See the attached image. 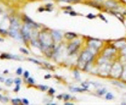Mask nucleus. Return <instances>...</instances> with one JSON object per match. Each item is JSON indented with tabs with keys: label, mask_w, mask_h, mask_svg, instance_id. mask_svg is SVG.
Segmentation results:
<instances>
[{
	"label": "nucleus",
	"mask_w": 126,
	"mask_h": 105,
	"mask_svg": "<svg viewBox=\"0 0 126 105\" xmlns=\"http://www.w3.org/2000/svg\"><path fill=\"white\" fill-rule=\"evenodd\" d=\"M93 52L90 51V50H84L81 53L80 56H79V59H78V62L80 63H83L84 64V69L87 67V66L88 64L91 63L93 60Z\"/></svg>",
	"instance_id": "1"
},
{
	"label": "nucleus",
	"mask_w": 126,
	"mask_h": 105,
	"mask_svg": "<svg viewBox=\"0 0 126 105\" xmlns=\"http://www.w3.org/2000/svg\"><path fill=\"white\" fill-rule=\"evenodd\" d=\"M122 72H123V66H122L120 62L115 61L112 65V67L110 69V76H113L115 79L120 78Z\"/></svg>",
	"instance_id": "2"
},
{
	"label": "nucleus",
	"mask_w": 126,
	"mask_h": 105,
	"mask_svg": "<svg viewBox=\"0 0 126 105\" xmlns=\"http://www.w3.org/2000/svg\"><path fill=\"white\" fill-rule=\"evenodd\" d=\"M80 44H81L80 40H76V41L72 42L67 47L69 55H72V54L76 53L78 51V50L79 49V47H80Z\"/></svg>",
	"instance_id": "3"
},
{
	"label": "nucleus",
	"mask_w": 126,
	"mask_h": 105,
	"mask_svg": "<svg viewBox=\"0 0 126 105\" xmlns=\"http://www.w3.org/2000/svg\"><path fill=\"white\" fill-rule=\"evenodd\" d=\"M22 36L24 38V40H29L31 38V33H30V28L29 25H24L21 30Z\"/></svg>",
	"instance_id": "4"
},
{
	"label": "nucleus",
	"mask_w": 126,
	"mask_h": 105,
	"mask_svg": "<svg viewBox=\"0 0 126 105\" xmlns=\"http://www.w3.org/2000/svg\"><path fill=\"white\" fill-rule=\"evenodd\" d=\"M51 37H52V39L56 42L61 41L62 39V34H61V32H59L58 30H52L51 31Z\"/></svg>",
	"instance_id": "5"
},
{
	"label": "nucleus",
	"mask_w": 126,
	"mask_h": 105,
	"mask_svg": "<svg viewBox=\"0 0 126 105\" xmlns=\"http://www.w3.org/2000/svg\"><path fill=\"white\" fill-rule=\"evenodd\" d=\"M105 7H107L108 9H116L118 8V3L115 1H113V0H109V1H106L104 3Z\"/></svg>",
	"instance_id": "6"
},
{
	"label": "nucleus",
	"mask_w": 126,
	"mask_h": 105,
	"mask_svg": "<svg viewBox=\"0 0 126 105\" xmlns=\"http://www.w3.org/2000/svg\"><path fill=\"white\" fill-rule=\"evenodd\" d=\"M24 21L26 22V24H27V25H29V26H30V27L34 28V29H37V28L39 27V25H38V24H36L35 22H34L32 19H30V18L28 17V16L24 15Z\"/></svg>",
	"instance_id": "7"
},
{
	"label": "nucleus",
	"mask_w": 126,
	"mask_h": 105,
	"mask_svg": "<svg viewBox=\"0 0 126 105\" xmlns=\"http://www.w3.org/2000/svg\"><path fill=\"white\" fill-rule=\"evenodd\" d=\"M87 4L92 6V7L95 8V9H102V8H103V6L99 3L98 1H91V2H89Z\"/></svg>",
	"instance_id": "8"
},
{
	"label": "nucleus",
	"mask_w": 126,
	"mask_h": 105,
	"mask_svg": "<svg viewBox=\"0 0 126 105\" xmlns=\"http://www.w3.org/2000/svg\"><path fill=\"white\" fill-rule=\"evenodd\" d=\"M9 35H10L11 37H13V38H15V39H19V34H18V30L17 29L10 28Z\"/></svg>",
	"instance_id": "9"
},
{
	"label": "nucleus",
	"mask_w": 126,
	"mask_h": 105,
	"mask_svg": "<svg viewBox=\"0 0 126 105\" xmlns=\"http://www.w3.org/2000/svg\"><path fill=\"white\" fill-rule=\"evenodd\" d=\"M65 37L67 40H73L78 37V35H77L76 33H72V32H66V33L65 34Z\"/></svg>",
	"instance_id": "10"
},
{
	"label": "nucleus",
	"mask_w": 126,
	"mask_h": 105,
	"mask_svg": "<svg viewBox=\"0 0 126 105\" xmlns=\"http://www.w3.org/2000/svg\"><path fill=\"white\" fill-rule=\"evenodd\" d=\"M70 90L73 92H82L87 91L85 88H70Z\"/></svg>",
	"instance_id": "11"
},
{
	"label": "nucleus",
	"mask_w": 126,
	"mask_h": 105,
	"mask_svg": "<svg viewBox=\"0 0 126 105\" xmlns=\"http://www.w3.org/2000/svg\"><path fill=\"white\" fill-rule=\"evenodd\" d=\"M107 92V89H105V88H98L97 91V95L99 96H102V95H105Z\"/></svg>",
	"instance_id": "12"
},
{
	"label": "nucleus",
	"mask_w": 126,
	"mask_h": 105,
	"mask_svg": "<svg viewBox=\"0 0 126 105\" xmlns=\"http://www.w3.org/2000/svg\"><path fill=\"white\" fill-rule=\"evenodd\" d=\"M113 98H114V96H113V93H111V92H106V94H105V99L113 100Z\"/></svg>",
	"instance_id": "13"
},
{
	"label": "nucleus",
	"mask_w": 126,
	"mask_h": 105,
	"mask_svg": "<svg viewBox=\"0 0 126 105\" xmlns=\"http://www.w3.org/2000/svg\"><path fill=\"white\" fill-rule=\"evenodd\" d=\"M111 83L113 84V85H115V86H117V87H119V88H125V86L124 85V84H122V82H117V81H112Z\"/></svg>",
	"instance_id": "14"
},
{
	"label": "nucleus",
	"mask_w": 126,
	"mask_h": 105,
	"mask_svg": "<svg viewBox=\"0 0 126 105\" xmlns=\"http://www.w3.org/2000/svg\"><path fill=\"white\" fill-rule=\"evenodd\" d=\"M1 58H7V59H13L12 55H8V54H3L1 56Z\"/></svg>",
	"instance_id": "15"
},
{
	"label": "nucleus",
	"mask_w": 126,
	"mask_h": 105,
	"mask_svg": "<svg viewBox=\"0 0 126 105\" xmlns=\"http://www.w3.org/2000/svg\"><path fill=\"white\" fill-rule=\"evenodd\" d=\"M12 83H13V80L11 79V78H9V79L5 80V84L8 86H10L12 85Z\"/></svg>",
	"instance_id": "16"
},
{
	"label": "nucleus",
	"mask_w": 126,
	"mask_h": 105,
	"mask_svg": "<svg viewBox=\"0 0 126 105\" xmlns=\"http://www.w3.org/2000/svg\"><path fill=\"white\" fill-rule=\"evenodd\" d=\"M97 16L96 15H93V14H88V15H87V19H95Z\"/></svg>",
	"instance_id": "17"
},
{
	"label": "nucleus",
	"mask_w": 126,
	"mask_h": 105,
	"mask_svg": "<svg viewBox=\"0 0 126 105\" xmlns=\"http://www.w3.org/2000/svg\"><path fill=\"white\" fill-rule=\"evenodd\" d=\"M74 74H75V77H76L77 79H80V75H79V71H78V70L74 71Z\"/></svg>",
	"instance_id": "18"
},
{
	"label": "nucleus",
	"mask_w": 126,
	"mask_h": 105,
	"mask_svg": "<svg viewBox=\"0 0 126 105\" xmlns=\"http://www.w3.org/2000/svg\"><path fill=\"white\" fill-rule=\"evenodd\" d=\"M72 98L69 94H65V95H63V99H64L65 101H67V100H69L70 98Z\"/></svg>",
	"instance_id": "19"
},
{
	"label": "nucleus",
	"mask_w": 126,
	"mask_h": 105,
	"mask_svg": "<svg viewBox=\"0 0 126 105\" xmlns=\"http://www.w3.org/2000/svg\"><path fill=\"white\" fill-rule=\"evenodd\" d=\"M39 88H40V89H41L42 91L48 90V87L47 86H44V85H40L39 86Z\"/></svg>",
	"instance_id": "20"
},
{
	"label": "nucleus",
	"mask_w": 126,
	"mask_h": 105,
	"mask_svg": "<svg viewBox=\"0 0 126 105\" xmlns=\"http://www.w3.org/2000/svg\"><path fill=\"white\" fill-rule=\"evenodd\" d=\"M82 86L83 87V88H85L86 90H87V89H88L89 83H88V82H87V83H85V82H82Z\"/></svg>",
	"instance_id": "21"
},
{
	"label": "nucleus",
	"mask_w": 126,
	"mask_h": 105,
	"mask_svg": "<svg viewBox=\"0 0 126 105\" xmlns=\"http://www.w3.org/2000/svg\"><path fill=\"white\" fill-rule=\"evenodd\" d=\"M12 103H13L14 104H19L20 103V100L19 98H15V99H12Z\"/></svg>",
	"instance_id": "22"
},
{
	"label": "nucleus",
	"mask_w": 126,
	"mask_h": 105,
	"mask_svg": "<svg viewBox=\"0 0 126 105\" xmlns=\"http://www.w3.org/2000/svg\"><path fill=\"white\" fill-rule=\"evenodd\" d=\"M62 2H66V3H76L78 0H61Z\"/></svg>",
	"instance_id": "23"
},
{
	"label": "nucleus",
	"mask_w": 126,
	"mask_h": 105,
	"mask_svg": "<svg viewBox=\"0 0 126 105\" xmlns=\"http://www.w3.org/2000/svg\"><path fill=\"white\" fill-rule=\"evenodd\" d=\"M29 60H30V61L34 62V63H35V64H40V62L39 61V60H34V59H32V58H29Z\"/></svg>",
	"instance_id": "24"
},
{
	"label": "nucleus",
	"mask_w": 126,
	"mask_h": 105,
	"mask_svg": "<svg viewBox=\"0 0 126 105\" xmlns=\"http://www.w3.org/2000/svg\"><path fill=\"white\" fill-rule=\"evenodd\" d=\"M15 83L16 85H19V84L21 83V79H20V78H16L15 80Z\"/></svg>",
	"instance_id": "25"
},
{
	"label": "nucleus",
	"mask_w": 126,
	"mask_h": 105,
	"mask_svg": "<svg viewBox=\"0 0 126 105\" xmlns=\"http://www.w3.org/2000/svg\"><path fill=\"white\" fill-rule=\"evenodd\" d=\"M0 101H2V102L5 103L8 101V98H4V97H3L2 95H0Z\"/></svg>",
	"instance_id": "26"
},
{
	"label": "nucleus",
	"mask_w": 126,
	"mask_h": 105,
	"mask_svg": "<svg viewBox=\"0 0 126 105\" xmlns=\"http://www.w3.org/2000/svg\"><path fill=\"white\" fill-rule=\"evenodd\" d=\"M28 82L30 83V84H34V80L32 77H29V78H28Z\"/></svg>",
	"instance_id": "27"
},
{
	"label": "nucleus",
	"mask_w": 126,
	"mask_h": 105,
	"mask_svg": "<svg viewBox=\"0 0 126 105\" xmlns=\"http://www.w3.org/2000/svg\"><path fill=\"white\" fill-rule=\"evenodd\" d=\"M22 72H23V71H22V68H21V67L18 68L17 71H16V72H17L18 75H21V74H22Z\"/></svg>",
	"instance_id": "28"
},
{
	"label": "nucleus",
	"mask_w": 126,
	"mask_h": 105,
	"mask_svg": "<svg viewBox=\"0 0 126 105\" xmlns=\"http://www.w3.org/2000/svg\"><path fill=\"white\" fill-rule=\"evenodd\" d=\"M24 76L25 78H29V76H30V72H28V71H25V72H24Z\"/></svg>",
	"instance_id": "29"
},
{
	"label": "nucleus",
	"mask_w": 126,
	"mask_h": 105,
	"mask_svg": "<svg viewBox=\"0 0 126 105\" xmlns=\"http://www.w3.org/2000/svg\"><path fill=\"white\" fill-rule=\"evenodd\" d=\"M20 50H21L22 52H23V53H24V54H29V51H28L27 50H25V49H24V48H20Z\"/></svg>",
	"instance_id": "30"
},
{
	"label": "nucleus",
	"mask_w": 126,
	"mask_h": 105,
	"mask_svg": "<svg viewBox=\"0 0 126 105\" xmlns=\"http://www.w3.org/2000/svg\"><path fill=\"white\" fill-rule=\"evenodd\" d=\"M68 14H70L72 16H77V15H78V13H76V12H74V11H71V12H69Z\"/></svg>",
	"instance_id": "31"
},
{
	"label": "nucleus",
	"mask_w": 126,
	"mask_h": 105,
	"mask_svg": "<svg viewBox=\"0 0 126 105\" xmlns=\"http://www.w3.org/2000/svg\"><path fill=\"white\" fill-rule=\"evenodd\" d=\"M55 92H56V91H55L54 88H50V89H49V93L50 94H54Z\"/></svg>",
	"instance_id": "32"
},
{
	"label": "nucleus",
	"mask_w": 126,
	"mask_h": 105,
	"mask_svg": "<svg viewBox=\"0 0 126 105\" xmlns=\"http://www.w3.org/2000/svg\"><path fill=\"white\" fill-rule=\"evenodd\" d=\"M98 17H100L101 19H102L103 20V21H105L106 23H108V20H107L106 19H105L104 17H103V15H98Z\"/></svg>",
	"instance_id": "33"
},
{
	"label": "nucleus",
	"mask_w": 126,
	"mask_h": 105,
	"mask_svg": "<svg viewBox=\"0 0 126 105\" xmlns=\"http://www.w3.org/2000/svg\"><path fill=\"white\" fill-rule=\"evenodd\" d=\"M22 102H23V104H26V105H28V104H30L29 101H28L27 99H25V98H24V99L22 100Z\"/></svg>",
	"instance_id": "34"
},
{
	"label": "nucleus",
	"mask_w": 126,
	"mask_h": 105,
	"mask_svg": "<svg viewBox=\"0 0 126 105\" xmlns=\"http://www.w3.org/2000/svg\"><path fill=\"white\" fill-rule=\"evenodd\" d=\"M50 77H51V75H50V74L45 76V79H49V78H50Z\"/></svg>",
	"instance_id": "35"
},
{
	"label": "nucleus",
	"mask_w": 126,
	"mask_h": 105,
	"mask_svg": "<svg viewBox=\"0 0 126 105\" xmlns=\"http://www.w3.org/2000/svg\"><path fill=\"white\" fill-rule=\"evenodd\" d=\"M19 85H17V87H16L15 89V92H19Z\"/></svg>",
	"instance_id": "36"
},
{
	"label": "nucleus",
	"mask_w": 126,
	"mask_h": 105,
	"mask_svg": "<svg viewBox=\"0 0 126 105\" xmlns=\"http://www.w3.org/2000/svg\"><path fill=\"white\" fill-rule=\"evenodd\" d=\"M64 9H67V10H72V8L70 7V6H68V7H66V8H64Z\"/></svg>",
	"instance_id": "37"
},
{
	"label": "nucleus",
	"mask_w": 126,
	"mask_h": 105,
	"mask_svg": "<svg viewBox=\"0 0 126 105\" xmlns=\"http://www.w3.org/2000/svg\"><path fill=\"white\" fill-rule=\"evenodd\" d=\"M57 98H58V99H62V98H63V95H59V96H57Z\"/></svg>",
	"instance_id": "38"
},
{
	"label": "nucleus",
	"mask_w": 126,
	"mask_h": 105,
	"mask_svg": "<svg viewBox=\"0 0 126 105\" xmlns=\"http://www.w3.org/2000/svg\"><path fill=\"white\" fill-rule=\"evenodd\" d=\"M65 104L66 105H72L73 104H72V103H65Z\"/></svg>",
	"instance_id": "39"
},
{
	"label": "nucleus",
	"mask_w": 126,
	"mask_h": 105,
	"mask_svg": "<svg viewBox=\"0 0 126 105\" xmlns=\"http://www.w3.org/2000/svg\"><path fill=\"white\" fill-rule=\"evenodd\" d=\"M0 81H3V79L2 77H0Z\"/></svg>",
	"instance_id": "40"
},
{
	"label": "nucleus",
	"mask_w": 126,
	"mask_h": 105,
	"mask_svg": "<svg viewBox=\"0 0 126 105\" xmlns=\"http://www.w3.org/2000/svg\"><path fill=\"white\" fill-rule=\"evenodd\" d=\"M96 1H98V2H101V1H103V0H96Z\"/></svg>",
	"instance_id": "41"
}]
</instances>
